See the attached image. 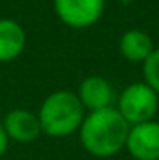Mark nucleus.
<instances>
[{
	"instance_id": "nucleus-9",
	"label": "nucleus",
	"mask_w": 159,
	"mask_h": 160,
	"mask_svg": "<svg viewBox=\"0 0 159 160\" xmlns=\"http://www.w3.org/2000/svg\"><path fill=\"white\" fill-rule=\"evenodd\" d=\"M118 49L125 60L132 63H144V60L152 53V38L140 29H130L123 32L118 41Z\"/></svg>"
},
{
	"instance_id": "nucleus-8",
	"label": "nucleus",
	"mask_w": 159,
	"mask_h": 160,
	"mask_svg": "<svg viewBox=\"0 0 159 160\" xmlns=\"http://www.w3.org/2000/svg\"><path fill=\"white\" fill-rule=\"evenodd\" d=\"M28 43L26 31L14 19H0V63L14 62Z\"/></svg>"
},
{
	"instance_id": "nucleus-5",
	"label": "nucleus",
	"mask_w": 159,
	"mask_h": 160,
	"mask_svg": "<svg viewBox=\"0 0 159 160\" xmlns=\"http://www.w3.org/2000/svg\"><path fill=\"white\" fill-rule=\"evenodd\" d=\"M125 148L135 160H159V123L151 119L132 124Z\"/></svg>"
},
{
	"instance_id": "nucleus-4",
	"label": "nucleus",
	"mask_w": 159,
	"mask_h": 160,
	"mask_svg": "<svg viewBox=\"0 0 159 160\" xmlns=\"http://www.w3.org/2000/svg\"><path fill=\"white\" fill-rule=\"evenodd\" d=\"M53 5L58 19L72 29L91 28L104 12V0H53Z\"/></svg>"
},
{
	"instance_id": "nucleus-12",
	"label": "nucleus",
	"mask_w": 159,
	"mask_h": 160,
	"mask_svg": "<svg viewBox=\"0 0 159 160\" xmlns=\"http://www.w3.org/2000/svg\"><path fill=\"white\" fill-rule=\"evenodd\" d=\"M0 160H2V158H0Z\"/></svg>"
},
{
	"instance_id": "nucleus-6",
	"label": "nucleus",
	"mask_w": 159,
	"mask_h": 160,
	"mask_svg": "<svg viewBox=\"0 0 159 160\" xmlns=\"http://www.w3.org/2000/svg\"><path fill=\"white\" fill-rule=\"evenodd\" d=\"M2 124L5 128L9 140H14L17 143H31L40 138V135L43 133L38 114L22 108L9 111L3 118Z\"/></svg>"
},
{
	"instance_id": "nucleus-10",
	"label": "nucleus",
	"mask_w": 159,
	"mask_h": 160,
	"mask_svg": "<svg viewBox=\"0 0 159 160\" xmlns=\"http://www.w3.org/2000/svg\"><path fill=\"white\" fill-rule=\"evenodd\" d=\"M144 82L156 94H159V48H154L152 53L142 63Z\"/></svg>"
},
{
	"instance_id": "nucleus-1",
	"label": "nucleus",
	"mask_w": 159,
	"mask_h": 160,
	"mask_svg": "<svg viewBox=\"0 0 159 160\" xmlns=\"http://www.w3.org/2000/svg\"><path fill=\"white\" fill-rule=\"evenodd\" d=\"M130 124L123 119L116 108H106L99 111H91L84 116L79 138L82 148L87 153L99 158L113 157L125 148Z\"/></svg>"
},
{
	"instance_id": "nucleus-7",
	"label": "nucleus",
	"mask_w": 159,
	"mask_h": 160,
	"mask_svg": "<svg viewBox=\"0 0 159 160\" xmlns=\"http://www.w3.org/2000/svg\"><path fill=\"white\" fill-rule=\"evenodd\" d=\"M77 97L86 111H99V109L111 108L115 101V89L101 75H89L81 82Z\"/></svg>"
},
{
	"instance_id": "nucleus-3",
	"label": "nucleus",
	"mask_w": 159,
	"mask_h": 160,
	"mask_svg": "<svg viewBox=\"0 0 159 160\" xmlns=\"http://www.w3.org/2000/svg\"><path fill=\"white\" fill-rule=\"evenodd\" d=\"M159 108V94L146 82L130 83L118 96L116 109L128 124H139L154 119Z\"/></svg>"
},
{
	"instance_id": "nucleus-2",
	"label": "nucleus",
	"mask_w": 159,
	"mask_h": 160,
	"mask_svg": "<svg viewBox=\"0 0 159 160\" xmlns=\"http://www.w3.org/2000/svg\"><path fill=\"white\" fill-rule=\"evenodd\" d=\"M86 116L77 94L72 90H55L43 101L38 112L41 131L51 138H65L79 131Z\"/></svg>"
},
{
	"instance_id": "nucleus-11",
	"label": "nucleus",
	"mask_w": 159,
	"mask_h": 160,
	"mask_svg": "<svg viewBox=\"0 0 159 160\" xmlns=\"http://www.w3.org/2000/svg\"><path fill=\"white\" fill-rule=\"evenodd\" d=\"M9 136H7L5 133V128H3L2 121H0V158H2V155L7 152V147H9Z\"/></svg>"
}]
</instances>
